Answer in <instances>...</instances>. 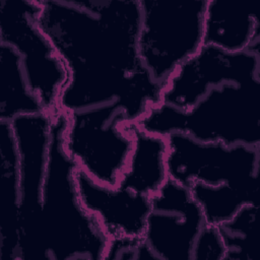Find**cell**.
<instances>
[{
	"label": "cell",
	"instance_id": "4fadbf2b",
	"mask_svg": "<svg viewBox=\"0 0 260 260\" xmlns=\"http://www.w3.org/2000/svg\"><path fill=\"white\" fill-rule=\"evenodd\" d=\"M19 201L15 138L10 122L0 120V260H16Z\"/></svg>",
	"mask_w": 260,
	"mask_h": 260
},
{
	"label": "cell",
	"instance_id": "5bb4252c",
	"mask_svg": "<svg viewBox=\"0 0 260 260\" xmlns=\"http://www.w3.org/2000/svg\"><path fill=\"white\" fill-rule=\"evenodd\" d=\"M130 132L133 147L117 186L150 197L169 180L167 138L145 132L136 123L130 124Z\"/></svg>",
	"mask_w": 260,
	"mask_h": 260
},
{
	"label": "cell",
	"instance_id": "2e32d148",
	"mask_svg": "<svg viewBox=\"0 0 260 260\" xmlns=\"http://www.w3.org/2000/svg\"><path fill=\"white\" fill-rule=\"evenodd\" d=\"M189 189L203 212L206 224L213 226L232 218L244 205H259V183L244 186L193 183Z\"/></svg>",
	"mask_w": 260,
	"mask_h": 260
},
{
	"label": "cell",
	"instance_id": "5b68a950",
	"mask_svg": "<svg viewBox=\"0 0 260 260\" xmlns=\"http://www.w3.org/2000/svg\"><path fill=\"white\" fill-rule=\"evenodd\" d=\"M138 49L151 77L161 85L203 46L206 0H139Z\"/></svg>",
	"mask_w": 260,
	"mask_h": 260
},
{
	"label": "cell",
	"instance_id": "e0dca14e",
	"mask_svg": "<svg viewBox=\"0 0 260 260\" xmlns=\"http://www.w3.org/2000/svg\"><path fill=\"white\" fill-rule=\"evenodd\" d=\"M259 205L247 204L217 226L225 246L224 260H255L258 254L256 214Z\"/></svg>",
	"mask_w": 260,
	"mask_h": 260
},
{
	"label": "cell",
	"instance_id": "6da1fadb",
	"mask_svg": "<svg viewBox=\"0 0 260 260\" xmlns=\"http://www.w3.org/2000/svg\"><path fill=\"white\" fill-rule=\"evenodd\" d=\"M140 18L139 0H41L38 24L68 72L59 110L116 102L136 123L160 103L164 85L139 55Z\"/></svg>",
	"mask_w": 260,
	"mask_h": 260
},
{
	"label": "cell",
	"instance_id": "3957f363",
	"mask_svg": "<svg viewBox=\"0 0 260 260\" xmlns=\"http://www.w3.org/2000/svg\"><path fill=\"white\" fill-rule=\"evenodd\" d=\"M136 124L164 137L180 132L200 142L260 147V80L211 88L186 111L159 103Z\"/></svg>",
	"mask_w": 260,
	"mask_h": 260
},
{
	"label": "cell",
	"instance_id": "277c9868",
	"mask_svg": "<svg viewBox=\"0 0 260 260\" xmlns=\"http://www.w3.org/2000/svg\"><path fill=\"white\" fill-rule=\"evenodd\" d=\"M63 148L77 169L99 184L117 187L133 147L131 122L118 103L66 113Z\"/></svg>",
	"mask_w": 260,
	"mask_h": 260
},
{
	"label": "cell",
	"instance_id": "7a4b0ae2",
	"mask_svg": "<svg viewBox=\"0 0 260 260\" xmlns=\"http://www.w3.org/2000/svg\"><path fill=\"white\" fill-rule=\"evenodd\" d=\"M66 124L65 112L52 115L41 205L43 242L49 260H104L109 238L80 201L77 167L63 148Z\"/></svg>",
	"mask_w": 260,
	"mask_h": 260
},
{
	"label": "cell",
	"instance_id": "d6986e66",
	"mask_svg": "<svg viewBox=\"0 0 260 260\" xmlns=\"http://www.w3.org/2000/svg\"><path fill=\"white\" fill-rule=\"evenodd\" d=\"M142 238H112L109 239L104 260H135L137 246Z\"/></svg>",
	"mask_w": 260,
	"mask_h": 260
},
{
	"label": "cell",
	"instance_id": "ba28073f",
	"mask_svg": "<svg viewBox=\"0 0 260 260\" xmlns=\"http://www.w3.org/2000/svg\"><path fill=\"white\" fill-rule=\"evenodd\" d=\"M166 138L169 179L178 184L190 188L193 183L208 186L259 183L260 147L200 142L180 132Z\"/></svg>",
	"mask_w": 260,
	"mask_h": 260
},
{
	"label": "cell",
	"instance_id": "8fae6325",
	"mask_svg": "<svg viewBox=\"0 0 260 260\" xmlns=\"http://www.w3.org/2000/svg\"><path fill=\"white\" fill-rule=\"evenodd\" d=\"M75 183L82 205L109 239L143 238L146 218L151 210L149 196L99 184L78 169Z\"/></svg>",
	"mask_w": 260,
	"mask_h": 260
},
{
	"label": "cell",
	"instance_id": "8992f818",
	"mask_svg": "<svg viewBox=\"0 0 260 260\" xmlns=\"http://www.w3.org/2000/svg\"><path fill=\"white\" fill-rule=\"evenodd\" d=\"M40 11L41 0H0V44L18 53L31 91L54 115L68 72L38 24Z\"/></svg>",
	"mask_w": 260,
	"mask_h": 260
},
{
	"label": "cell",
	"instance_id": "52a82bcc",
	"mask_svg": "<svg viewBox=\"0 0 260 260\" xmlns=\"http://www.w3.org/2000/svg\"><path fill=\"white\" fill-rule=\"evenodd\" d=\"M52 115L20 116L13 130L19 171L18 247L16 260H49L41 229V205L51 141Z\"/></svg>",
	"mask_w": 260,
	"mask_h": 260
},
{
	"label": "cell",
	"instance_id": "30bf717a",
	"mask_svg": "<svg viewBox=\"0 0 260 260\" xmlns=\"http://www.w3.org/2000/svg\"><path fill=\"white\" fill-rule=\"evenodd\" d=\"M150 201L144 242L159 260H191L194 242L206 222L190 189L169 179Z\"/></svg>",
	"mask_w": 260,
	"mask_h": 260
},
{
	"label": "cell",
	"instance_id": "9c48e42d",
	"mask_svg": "<svg viewBox=\"0 0 260 260\" xmlns=\"http://www.w3.org/2000/svg\"><path fill=\"white\" fill-rule=\"evenodd\" d=\"M260 80V51L230 52L203 45L164 84L160 103L182 111L193 107L211 88L224 83Z\"/></svg>",
	"mask_w": 260,
	"mask_h": 260
},
{
	"label": "cell",
	"instance_id": "9a60e30c",
	"mask_svg": "<svg viewBox=\"0 0 260 260\" xmlns=\"http://www.w3.org/2000/svg\"><path fill=\"white\" fill-rule=\"evenodd\" d=\"M45 112L26 80L21 59L10 46L0 44V120ZM46 113V112H45Z\"/></svg>",
	"mask_w": 260,
	"mask_h": 260
},
{
	"label": "cell",
	"instance_id": "7c38bea8",
	"mask_svg": "<svg viewBox=\"0 0 260 260\" xmlns=\"http://www.w3.org/2000/svg\"><path fill=\"white\" fill-rule=\"evenodd\" d=\"M203 45L230 52L260 51V22L256 12L240 3L206 0Z\"/></svg>",
	"mask_w": 260,
	"mask_h": 260
},
{
	"label": "cell",
	"instance_id": "ac0fdd59",
	"mask_svg": "<svg viewBox=\"0 0 260 260\" xmlns=\"http://www.w3.org/2000/svg\"><path fill=\"white\" fill-rule=\"evenodd\" d=\"M225 252L217 226L205 224L194 242L191 260H224Z\"/></svg>",
	"mask_w": 260,
	"mask_h": 260
}]
</instances>
